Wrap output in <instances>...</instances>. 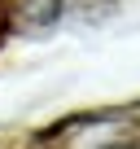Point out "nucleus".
Returning a JSON list of instances; mask_svg holds the SVG:
<instances>
[{
	"label": "nucleus",
	"instance_id": "2",
	"mask_svg": "<svg viewBox=\"0 0 140 149\" xmlns=\"http://www.w3.org/2000/svg\"><path fill=\"white\" fill-rule=\"evenodd\" d=\"M127 110H131V118H136V127H140V105H127Z\"/></svg>",
	"mask_w": 140,
	"mask_h": 149
},
{
	"label": "nucleus",
	"instance_id": "1",
	"mask_svg": "<svg viewBox=\"0 0 140 149\" xmlns=\"http://www.w3.org/2000/svg\"><path fill=\"white\" fill-rule=\"evenodd\" d=\"M57 149H140V127L131 110L79 114L57 132Z\"/></svg>",
	"mask_w": 140,
	"mask_h": 149
}]
</instances>
